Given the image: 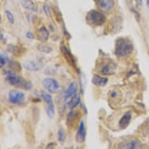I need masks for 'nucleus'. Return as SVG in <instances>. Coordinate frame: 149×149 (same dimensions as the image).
Segmentation results:
<instances>
[{"mask_svg":"<svg viewBox=\"0 0 149 149\" xmlns=\"http://www.w3.org/2000/svg\"><path fill=\"white\" fill-rule=\"evenodd\" d=\"M134 50L132 43L128 38H119L115 41V54L117 57H125L132 53Z\"/></svg>","mask_w":149,"mask_h":149,"instance_id":"nucleus-1","label":"nucleus"},{"mask_svg":"<svg viewBox=\"0 0 149 149\" xmlns=\"http://www.w3.org/2000/svg\"><path fill=\"white\" fill-rule=\"evenodd\" d=\"M5 74L6 75V79L11 85L26 90H29L32 88V84L31 82L24 79L22 77L17 75L13 72L6 71L5 72Z\"/></svg>","mask_w":149,"mask_h":149,"instance_id":"nucleus-2","label":"nucleus"},{"mask_svg":"<svg viewBox=\"0 0 149 149\" xmlns=\"http://www.w3.org/2000/svg\"><path fill=\"white\" fill-rule=\"evenodd\" d=\"M106 21V17L96 10H91L86 16V22L91 26H101Z\"/></svg>","mask_w":149,"mask_h":149,"instance_id":"nucleus-3","label":"nucleus"},{"mask_svg":"<svg viewBox=\"0 0 149 149\" xmlns=\"http://www.w3.org/2000/svg\"><path fill=\"white\" fill-rule=\"evenodd\" d=\"M116 65L112 60L101 59L100 63H99V72L104 75H112L115 73Z\"/></svg>","mask_w":149,"mask_h":149,"instance_id":"nucleus-4","label":"nucleus"},{"mask_svg":"<svg viewBox=\"0 0 149 149\" xmlns=\"http://www.w3.org/2000/svg\"><path fill=\"white\" fill-rule=\"evenodd\" d=\"M81 113L79 110H72L67 115L66 125L70 129H74L78 125V123L80 120Z\"/></svg>","mask_w":149,"mask_h":149,"instance_id":"nucleus-5","label":"nucleus"},{"mask_svg":"<svg viewBox=\"0 0 149 149\" xmlns=\"http://www.w3.org/2000/svg\"><path fill=\"white\" fill-rule=\"evenodd\" d=\"M60 51H61V53L63 54V57H64L65 60H66L67 63H68V64H69L71 66L73 67L75 70H78L74 56L71 53L70 50H69V48H67L66 46H65L64 45H62L61 46H60Z\"/></svg>","mask_w":149,"mask_h":149,"instance_id":"nucleus-6","label":"nucleus"},{"mask_svg":"<svg viewBox=\"0 0 149 149\" xmlns=\"http://www.w3.org/2000/svg\"><path fill=\"white\" fill-rule=\"evenodd\" d=\"M43 85L48 93H55L59 88L58 82L53 78H47L43 81Z\"/></svg>","mask_w":149,"mask_h":149,"instance_id":"nucleus-7","label":"nucleus"},{"mask_svg":"<svg viewBox=\"0 0 149 149\" xmlns=\"http://www.w3.org/2000/svg\"><path fill=\"white\" fill-rule=\"evenodd\" d=\"M8 100L12 104H20L25 100V94L22 92L13 89L8 93Z\"/></svg>","mask_w":149,"mask_h":149,"instance_id":"nucleus-8","label":"nucleus"},{"mask_svg":"<svg viewBox=\"0 0 149 149\" xmlns=\"http://www.w3.org/2000/svg\"><path fill=\"white\" fill-rule=\"evenodd\" d=\"M86 136H87V131H86L85 125L84 121H81L78 131L76 133L75 140L78 143H84L86 140Z\"/></svg>","mask_w":149,"mask_h":149,"instance_id":"nucleus-9","label":"nucleus"},{"mask_svg":"<svg viewBox=\"0 0 149 149\" xmlns=\"http://www.w3.org/2000/svg\"><path fill=\"white\" fill-rule=\"evenodd\" d=\"M109 99L111 105H119L121 101V93L117 89H113L109 92Z\"/></svg>","mask_w":149,"mask_h":149,"instance_id":"nucleus-10","label":"nucleus"},{"mask_svg":"<svg viewBox=\"0 0 149 149\" xmlns=\"http://www.w3.org/2000/svg\"><path fill=\"white\" fill-rule=\"evenodd\" d=\"M98 6L102 11L109 12L113 9L115 1L114 0H97Z\"/></svg>","mask_w":149,"mask_h":149,"instance_id":"nucleus-11","label":"nucleus"},{"mask_svg":"<svg viewBox=\"0 0 149 149\" xmlns=\"http://www.w3.org/2000/svg\"><path fill=\"white\" fill-rule=\"evenodd\" d=\"M77 92V85L74 82H72L69 85L68 88L66 89L64 93V100L67 101L71 99L74 95H76Z\"/></svg>","mask_w":149,"mask_h":149,"instance_id":"nucleus-12","label":"nucleus"},{"mask_svg":"<svg viewBox=\"0 0 149 149\" xmlns=\"http://www.w3.org/2000/svg\"><path fill=\"white\" fill-rule=\"evenodd\" d=\"M131 113L130 111L126 112L124 115H123L122 117L120 119L119 121V126L120 128L121 129H125L128 126L130 122V120H131Z\"/></svg>","mask_w":149,"mask_h":149,"instance_id":"nucleus-13","label":"nucleus"},{"mask_svg":"<svg viewBox=\"0 0 149 149\" xmlns=\"http://www.w3.org/2000/svg\"><path fill=\"white\" fill-rule=\"evenodd\" d=\"M108 79L105 77H101L99 74H94L92 78V83L96 87H104L107 84Z\"/></svg>","mask_w":149,"mask_h":149,"instance_id":"nucleus-14","label":"nucleus"},{"mask_svg":"<svg viewBox=\"0 0 149 149\" xmlns=\"http://www.w3.org/2000/svg\"><path fill=\"white\" fill-rule=\"evenodd\" d=\"M140 143L137 140H130V141L124 142L121 145H119V148L126 149H136L140 147Z\"/></svg>","mask_w":149,"mask_h":149,"instance_id":"nucleus-15","label":"nucleus"},{"mask_svg":"<svg viewBox=\"0 0 149 149\" xmlns=\"http://www.w3.org/2000/svg\"><path fill=\"white\" fill-rule=\"evenodd\" d=\"M37 37H38V40L43 41V42H46L48 40V37H49V32L45 26H42L40 28L37 32Z\"/></svg>","mask_w":149,"mask_h":149,"instance_id":"nucleus-16","label":"nucleus"},{"mask_svg":"<svg viewBox=\"0 0 149 149\" xmlns=\"http://www.w3.org/2000/svg\"><path fill=\"white\" fill-rule=\"evenodd\" d=\"M7 52L11 53L13 55L15 56H20L22 54V48L20 46H17V45L10 44L7 46Z\"/></svg>","mask_w":149,"mask_h":149,"instance_id":"nucleus-17","label":"nucleus"},{"mask_svg":"<svg viewBox=\"0 0 149 149\" xmlns=\"http://www.w3.org/2000/svg\"><path fill=\"white\" fill-rule=\"evenodd\" d=\"M24 67L25 69H27L31 72H35V71H38L40 68L38 64L36 62L33 61V60H28L24 63Z\"/></svg>","mask_w":149,"mask_h":149,"instance_id":"nucleus-18","label":"nucleus"},{"mask_svg":"<svg viewBox=\"0 0 149 149\" xmlns=\"http://www.w3.org/2000/svg\"><path fill=\"white\" fill-rule=\"evenodd\" d=\"M21 3H22V5L26 9H28L32 11H37V6L32 0H22Z\"/></svg>","mask_w":149,"mask_h":149,"instance_id":"nucleus-19","label":"nucleus"},{"mask_svg":"<svg viewBox=\"0 0 149 149\" xmlns=\"http://www.w3.org/2000/svg\"><path fill=\"white\" fill-rule=\"evenodd\" d=\"M81 102V98L78 95H74L72 98H71L70 101L68 102V106L71 110H73L78 106Z\"/></svg>","mask_w":149,"mask_h":149,"instance_id":"nucleus-20","label":"nucleus"},{"mask_svg":"<svg viewBox=\"0 0 149 149\" xmlns=\"http://www.w3.org/2000/svg\"><path fill=\"white\" fill-rule=\"evenodd\" d=\"M41 96H42V99H43V101L46 103L47 106H53L54 105L52 97L49 93L43 91L41 93Z\"/></svg>","mask_w":149,"mask_h":149,"instance_id":"nucleus-21","label":"nucleus"},{"mask_svg":"<svg viewBox=\"0 0 149 149\" xmlns=\"http://www.w3.org/2000/svg\"><path fill=\"white\" fill-rule=\"evenodd\" d=\"M9 66L12 69L15 70V72H20L21 69H22L21 65L17 61H10Z\"/></svg>","mask_w":149,"mask_h":149,"instance_id":"nucleus-22","label":"nucleus"},{"mask_svg":"<svg viewBox=\"0 0 149 149\" xmlns=\"http://www.w3.org/2000/svg\"><path fill=\"white\" fill-rule=\"evenodd\" d=\"M46 114L49 118H53L55 114V109H54V106H46Z\"/></svg>","mask_w":149,"mask_h":149,"instance_id":"nucleus-23","label":"nucleus"},{"mask_svg":"<svg viewBox=\"0 0 149 149\" xmlns=\"http://www.w3.org/2000/svg\"><path fill=\"white\" fill-rule=\"evenodd\" d=\"M58 139L60 142H63L66 139V133L65 130L63 128L60 129L58 132Z\"/></svg>","mask_w":149,"mask_h":149,"instance_id":"nucleus-24","label":"nucleus"},{"mask_svg":"<svg viewBox=\"0 0 149 149\" xmlns=\"http://www.w3.org/2000/svg\"><path fill=\"white\" fill-rule=\"evenodd\" d=\"M53 12H54V17H55V19H56V20H57V22H58V23H60V22H62V20H63L62 15H61V13H60V12L56 9H53Z\"/></svg>","mask_w":149,"mask_h":149,"instance_id":"nucleus-25","label":"nucleus"},{"mask_svg":"<svg viewBox=\"0 0 149 149\" xmlns=\"http://www.w3.org/2000/svg\"><path fill=\"white\" fill-rule=\"evenodd\" d=\"M38 48H39L41 52H46V53L52 52V48L50 46H47V45H40L39 46H38Z\"/></svg>","mask_w":149,"mask_h":149,"instance_id":"nucleus-26","label":"nucleus"},{"mask_svg":"<svg viewBox=\"0 0 149 149\" xmlns=\"http://www.w3.org/2000/svg\"><path fill=\"white\" fill-rule=\"evenodd\" d=\"M5 15H6V17H7V20L9 21L11 24L14 23V18H13V14L11 13V11H5Z\"/></svg>","mask_w":149,"mask_h":149,"instance_id":"nucleus-27","label":"nucleus"},{"mask_svg":"<svg viewBox=\"0 0 149 149\" xmlns=\"http://www.w3.org/2000/svg\"><path fill=\"white\" fill-rule=\"evenodd\" d=\"M7 60L8 59H7V58L5 55H4V54H1L0 55V65H1V67L5 66Z\"/></svg>","mask_w":149,"mask_h":149,"instance_id":"nucleus-28","label":"nucleus"},{"mask_svg":"<svg viewBox=\"0 0 149 149\" xmlns=\"http://www.w3.org/2000/svg\"><path fill=\"white\" fill-rule=\"evenodd\" d=\"M43 11H44L45 13H46L48 17H51V10L49 9V7H48L46 5H43Z\"/></svg>","mask_w":149,"mask_h":149,"instance_id":"nucleus-29","label":"nucleus"},{"mask_svg":"<svg viewBox=\"0 0 149 149\" xmlns=\"http://www.w3.org/2000/svg\"><path fill=\"white\" fill-rule=\"evenodd\" d=\"M26 37L29 40L34 39V34L32 33V32H28L27 33H26Z\"/></svg>","mask_w":149,"mask_h":149,"instance_id":"nucleus-30","label":"nucleus"},{"mask_svg":"<svg viewBox=\"0 0 149 149\" xmlns=\"http://www.w3.org/2000/svg\"><path fill=\"white\" fill-rule=\"evenodd\" d=\"M136 2V5H137L139 7H140V6L142 5V0H135Z\"/></svg>","mask_w":149,"mask_h":149,"instance_id":"nucleus-31","label":"nucleus"},{"mask_svg":"<svg viewBox=\"0 0 149 149\" xmlns=\"http://www.w3.org/2000/svg\"><path fill=\"white\" fill-rule=\"evenodd\" d=\"M146 3H147V5H148V7H149V0H147V1H146Z\"/></svg>","mask_w":149,"mask_h":149,"instance_id":"nucleus-32","label":"nucleus"}]
</instances>
